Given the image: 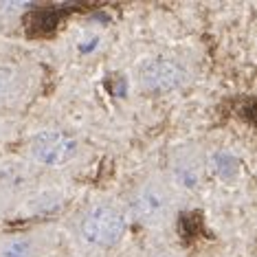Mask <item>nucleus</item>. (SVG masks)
I'll use <instances>...</instances> for the list:
<instances>
[{"instance_id": "f257e3e1", "label": "nucleus", "mask_w": 257, "mask_h": 257, "mask_svg": "<svg viewBox=\"0 0 257 257\" xmlns=\"http://www.w3.org/2000/svg\"><path fill=\"white\" fill-rule=\"evenodd\" d=\"M125 233V218L110 207H95L81 218L79 235L97 248L114 246Z\"/></svg>"}, {"instance_id": "f03ea898", "label": "nucleus", "mask_w": 257, "mask_h": 257, "mask_svg": "<svg viewBox=\"0 0 257 257\" xmlns=\"http://www.w3.org/2000/svg\"><path fill=\"white\" fill-rule=\"evenodd\" d=\"M130 207L134 218L139 222H143V224H161L169 213L172 196H169L165 185L150 180V183H143L134 191Z\"/></svg>"}, {"instance_id": "7ed1b4c3", "label": "nucleus", "mask_w": 257, "mask_h": 257, "mask_svg": "<svg viewBox=\"0 0 257 257\" xmlns=\"http://www.w3.org/2000/svg\"><path fill=\"white\" fill-rule=\"evenodd\" d=\"M77 145L68 134L57 130H46L33 137L31 141V156L42 165L60 167L73 159Z\"/></svg>"}, {"instance_id": "20e7f679", "label": "nucleus", "mask_w": 257, "mask_h": 257, "mask_svg": "<svg viewBox=\"0 0 257 257\" xmlns=\"http://www.w3.org/2000/svg\"><path fill=\"white\" fill-rule=\"evenodd\" d=\"M187 71L185 66L172 57H154L141 68V81L152 92H167L178 88L185 81Z\"/></svg>"}, {"instance_id": "39448f33", "label": "nucleus", "mask_w": 257, "mask_h": 257, "mask_svg": "<svg viewBox=\"0 0 257 257\" xmlns=\"http://www.w3.org/2000/svg\"><path fill=\"white\" fill-rule=\"evenodd\" d=\"M213 169L215 174H218L220 178H233L237 174V159L231 154H226V152H218V154H213Z\"/></svg>"}, {"instance_id": "423d86ee", "label": "nucleus", "mask_w": 257, "mask_h": 257, "mask_svg": "<svg viewBox=\"0 0 257 257\" xmlns=\"http://www.w3.org/2000/svg\"><path fill=\"white\" fill-rule=\"evenodd\" d=\"M174 174H176L178 185H183L185 189L196 187L198 180H200V172H198V167L194 163H180V165H176V169H174Z\"/></svg>"}, {"instance_id": "0eeeda50", "label": "nucleus", "mask_w": 257, "mask_h": 257, "mask_svg": "<svg viewBox=\"0 0 257 257\" xmlns=\"http://www.w3.org/2000/svg\"><path fill=\"white\" fill-rule=\"evenodd\" d=\"M3 257H31V242L29 239H11L3 246Z\"/></svg>"}, {"instance_id": "6e6552de", "label": "nucleus", "mask_w": 257, "mask_h": 257, "mask_svg": "<svg viewBox=\"0 0 257 257\" xmlns=\"http://www.w3.org/2000/svg\"><path fill=\"white\" fill-rule=\"evenodd\" d=\"M14 81H16V75H14L11 68H0V99L11 92Z\"/></svg>"}]
</instances>
